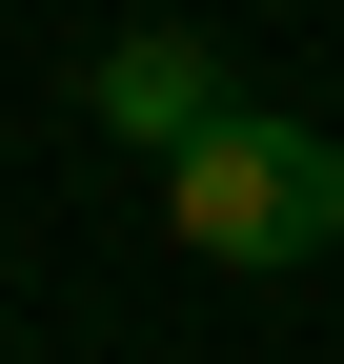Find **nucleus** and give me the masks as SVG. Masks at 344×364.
Listing matches in <instances>:
<instances>
[{"label":"nucleus","instance_id":"f257e3e1","mask_svg":"<svg viewBox=\"0 0 344 364\" xmlns=\"http://www.w3.org/2000/svg\"><path fill=\"white\" fill-rule=\"evenodd\" d=\"M162 223H183L203 263H324L344 243V142L284 122V102H243L203 162H162Z\"/></svg>","mask_w":344,"mask_h":364},{"label":"nucleus","instance_id":"f03ea898","mask_svg":"<svg viewBox=\"0 0 344 364\" xmlns=\"http://www.w3.org/2000/svg\"><path fill=\"white\" fill-rule=\"evenodd\" d=\"M81 122H102V142H142V162H203L243 122V81L203 61L183 21H142V41H102V61H81Z\"/></svg>","mask_w":344,"mask_h":364}]
</instances>
